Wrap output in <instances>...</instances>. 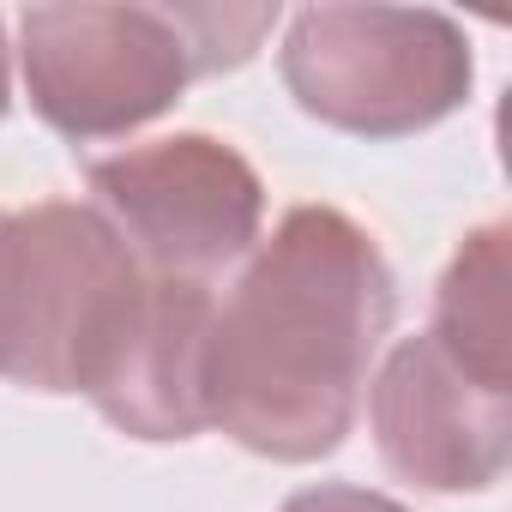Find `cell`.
I'll return each mask as SVG.
<instances>
[{"label":"cell","mask_w":512,"mask_h":512,"mask_svg":"<svg viewBox=\"0 0 512 512\" xmlns=\"http://www.w3.org/2000/svg\"><path fill=\"white\" fill-rule=\"evenodd\" d=\"M392 320L398 278L380 241L338 205L284 211L211 314L205 428L278 464L338 452Z\"/></svg>","instance_id":"obj_2"},{"label":"cell","mask_w":512,"mask_h":512,"mask_svg":"<svg viewBox=\"0 0 512 512\" xmlns=\"http://www.w3.org/2000/svg\"><path fill=\"white\" fill-rule=\"evenodd\" d=\"M284 512H410L404 500L392 494H374V488H350V482H320V488H302L290 494Z\"/></svg>","instance_id":"obj_8"},{"label":"cell","mask_w":512,"mask_h":512,"mask_svg":"<svg viewBox=\"0 0 512 512\" xmlns=\"http://www.w3.org/2000/svg\"><path fill=\"white\" fill-rule=\"evenodd\" d=\"M85 181L139 266L181 284H211L260 241L266 223V187L253 163L211 133H169L97 157Z\"/></svg>","instance_id":"obj_5"},{"label":"cell","mask_w":512,"mask_h":512,"mask_svg":"<svg viewBox=\"0 0 512 512\" xmlns=\"http://www.w3.org/2000/svg\"><path fill=\"white\" fill-rule=\"evenodd\" d=\"M278 7H31L19 61L31 109L73 145L121 139L205 73L241 67Z\"/></svg>","instance_id":"obj_3"},{"label":"cell","mask_w":512,"mask_h":512,"mask_svg":"<svg viewBox=\"0 0 512 512\" xmlns=\"http://www.w3.org/2000/svg\"><path fill=\"white\" fill-rule=\"evenodd\" d=\"M458 362L476 374L512 380V326H506V223H482L464 235L452 266L434 290V326H428Z\"/></svg>","instance_id":"obj_7"},{"label":"cell","mask_w":512,"mask_h":512,"mask_svg":"<svg viewBox=\"0 0 512 512\" xmlns=\"http://www.w3.org/2000/svg\"><path fill=\"white\" fill-rule=\"evenodd\" d=\"M7 103H13V79H7V31H0V121H7Z\"/></svg>","instance_id":"obj_9"},{"label":"cell","mask_w":512,"mask_h":512,"mask_svg":"<svg viewBox=\"0 0 512 512\" xmlns=\"http://www.w3.org/2000/svg\"><path fill=\"white\" fill-rule=\"evenodd\" d=\"M368 422L380 458L428 494H482L512 458V380L476 374L434 332L404 338L374 386Z\"/></svg>","instance_id":"obj_6"},{"label":"cell","mask_w":512,"mask_h":512,"mask_svg":"<svg viewBox=\"0 0 512 512\" xmlns=\"http://www.w3.org/2000/svg\"><path fill=\"white\" fill-rule=\"evenodd\" d=\"M211 284L157 278L97 205L0 217V380L85 392L133 440L205 428Z\"/></svg>","instance_id":"obj_1"},{"label":"cell","mask_w":512,"mask_h":512,"mask_svg":"<svg viewBox=\"0 0 512 512\" xmlns=\"http://www.w3.org/2000/svg\"><path fill=\"white\" fill-rule=\"evenodd\" d=\"M278 73L302 115L356 139H410L476 85L464 25L428 7H308L284 31Z\"/></svg>","instance_id":"obj_4"}]
</instances>
